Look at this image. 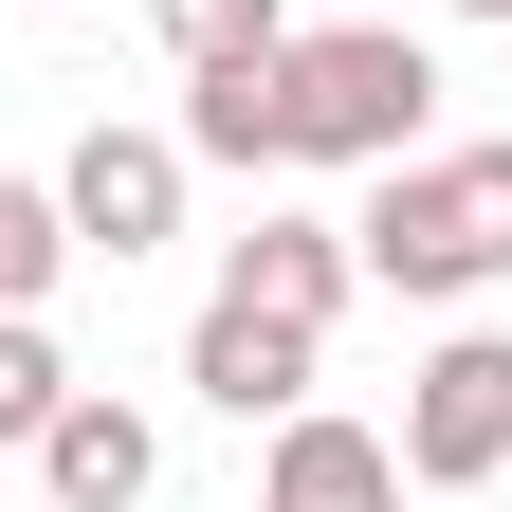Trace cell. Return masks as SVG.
Returning <instances> with one entry per match:
<instances>
[{
    "label": "cell",
    "mask_w": 512,
    "mask_h": 512,
    "mask_svg": "<svg viewBox=\"0 0 512 512\" xmlns=\"http://www.w3.org/2000/svg\"><path fill=\"white\" fill-rule=\"evenodd\" d=\"M348 256L384 293H494L512 275V147H403L384 202L348 220Z\"/></svg>",
    "instance_id": "obj_1"
},
{
    "label": "cell",
    "mask_w": 512,
    "mask_h": 512,
    "mask_svg": "<svg viewBox=\"0 0 512 512\" xmlns=\"http://www.w3.org/2000/svg\"><path fill=\"white\" fill-rule=\"evenodd\" d=\"M275 92H293V165H403V147H439V55H421L403 19L293 37Z\"/></svg>",
    "instance_id": "obj_2"
},
{
    "label": "cell",
    "mask_w": 512,
    "mask_h": 512,
    "mask_svg": "<svg viewBox=\"0 0 512 512\" xmlns=\"http://www.w3.org/2000/svg\"><path fill=\"white\" fill-rule=\"evenodd\" d=\"M476 476H512V330L421 348L403 384V494H476Z\"/></svg>",
    "instance_id": "obj_3"
},
{
    "label": "cell",
    "mask_w": 512,
    "mask_h": 512,
    "mask_svg": "<svg viewBox=\"0 0 512 512\" xmlns=\"http://www.w3.org/2000/svg\"><path fill=\"white\" fill-rule=\"evenodd\" d=\"M55 220H74V256H147L183 220V128H92L55 165Z\"/></svg>",
    "instance_id": "obj_4"
},
{
    "label": "cell",
    "mask_w": 512,
    "mask_h": 512,
    "mask_svg": "<svg viewBox=\"0 0 512 512\" xmlns=\"http://www.w3.org/2000/svg\"><path fill=\"white\" fill-rule=\"evenodd\" d=\"M147 476H165V439H147V403H110V384H74V403L37 421V494L55 512H147Z\"/></svg>",
    "instance_id": "obj_5"
},
{
    "label": "cell",
    "mask_w": 512,
    "mask_h": 512,
    "mask_svg": "<svg viewBox=\"0 0 512 512\" xmlns=\"http://www.w3.org/2000/svg\"><path fill=\"white\" fill-rule=\"evenodd\" d=\"M311 348H330V330H293V311L220 293V311H202V348H183V384H202L220 421H293V403H311Z\"/></svg>",
    "instance_id": "obj_6"
},
{
    "label": "cell",
    "mask_w": 512,
    "mask_h": 512,
    "mask_svg": "<svg viewBox=\"0 0 512 512\" xmlns=\"http://www.w3.org/2000/svg\"><path fill=\"white\" fill-rule=\"evenodd\" d=\"M256 512H403V439H384V421H330V403H293V421H275V476H256Z\"/></svg>",
    "instance_id": "obj_7"
},
{
    "label": "cell",
    "mask_w": 512,
    "mask_h": 512,
    "mask_svg": "<svg viewBox=\"0 0 512 512\" xmlns=\"http://www.w3.org/2000/svg\"><path fill=\"white\" fill-rule=\"evenodd\" d=\"M220 293H256V311H293V330H330V311L366 293V256H348V220H256V238L220 256Z\"/></svg>",
    "instance_id": "obj_8"
},
{
    "label": "cell",
    "mask_w": 512,
    "mask_h": 512,
    "mask_svg": "<svg viewBox=\"0 0 512 512\" xmlns=\"http://www.w3.org/2000/svg\"><path fill=\"white\" fill-rule=\"evenodd\" d=\"M293 55V37H275ZM275 55H220V74H183V165H293V92Z\"/></svg>",
    "instance_id": "obj_9"
},
{
    "label": "cell",
    "mask_w": 512,
    "mask_h": 512,
    "mask_svg": "<svg viewBox=\"0 0 512 512\" xmlns=\"http://www.w3.org/2000/svg\"><path fill=\"white\" fill-rule=\"evenodd\" d=\"M74 275V220H55V183H0V311H37Z\"/></svg>",
    "instance_id": "obj_10"
},
{
    "label": "cell",
    "mask_w": 512,
    "mask_h": 512,
    "mask_svg": "<svg viewBox=\"0 0 512 512\" xmlns=\"http://www.w3.org/2000/svg\"><path fill=\"white\" fill-rule=\"evenodd\" d=\"M293 37V0H165V55L183 74H220V55H275Z\"/></svg>",
    "instance_id": "obj_11"
},
{
    "label": "cell",
    "mask_w": 512,
    "mask_h": 512,
    "mask_svg": "<svg viewBox=\"0 0 512 512\" xmlns=\"http://www.w3.org/2000/svg\"><path fill=\"white\" fill-rule=\"evenodd\" d=\"M55 403H74V366H55V330H37V311H0V439H37Z\"/></svg>",
    "instance_id": "obj_12"
},
{
    "label": "cell",
    "mask_w": 512,
    "mask_h": 512,
    "mask_svg": "<svg viewBox=\"0 0 512 512\" xmlns=\"http://www.w3.org/2000/svg\"><path fill=\"white\" fill-rule=\"evenodd\" d=\"M458 19H512V0H458Z\"/></svg>",
    "instance_id": "obj_13"
}]
</instances>
